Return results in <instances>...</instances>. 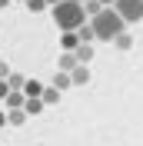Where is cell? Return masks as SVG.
Masks as SVG:
<instances>
[{"instance_id":"cell-1","label":"cell","mask_w":143,"mask_h":146,"mask_svg":"<svg viewBox=\"0 0 143 146\" xmlns=\"http://www.w3.org/2000/svg\"><path fill=\"white\" fill-rule=\"evenodd\" d=\"M50 17H53V23H57L60 33H77V30L87 23V10H83V3H77V0H63V3L50 7Z\"/></svg>"},{"instance_id":"cell-2","label":"cell","mask_w":143,"mask_h":146,"mask_svg":"<svg viewBox=\"0 0 143 146\" xmlns=\"http://www.w3.org/2000/svg\"><path fill=\"white\" fill-rule=\"evenodd\" d=\"M90 23H93V30H97V40H107V43H113L120 33H126V30H123V27H126V23H123V17H120L113 7H110V10H103L100 17H93Z\"/></svg>"},{"instance_id":"cell-3","label":"cell","mask_w":143,"mask_h":146,"mask_svg":"<svg viewBox=\"0 0 143 146\" xmlns=\"http://www.w3.org/2000/svg\"><path fill=\"white\" fill-rule=\"evenodd\" d=\"M113 10L123 17V23H140L143 20V0H116Z\"/></svg>"},{"instance_id":"cell-4","label":"cell","mask_w":143,"mask_h":146,"mask_svg":"<svg viewBox=\"0 0 143 146\" xmlns=\"http://www.w3.org/2000/svg\"><path fill=\"white\" fill-rule=\"evenodd\" d=\"M77 66H80L77 53H60V63H57V70H60V73H73Z\"/></svg>"},{"instance_id":"cell-5","label":"cell","mask_w":143,"mask_h":146,"mask_svg":"<svg viewBox=\"0 0 143 146\" xmlns=\"http://www.w3.org/2000/svg\"><path fill=\"white\" fill-rule=\"evenodd\" d=\"M3 103H7V113H10V110H23V106H27V96L13 90V93H10V96H7Z\"/></svg>"},{"instance_id":"cell-6","label":"cell","mask_w":143,"mask_h":146,"mask_svg":"<svg viewBox=\"0 0 143 146\" xmlns=\"http://www.w3.org/2000/svg\"><path fill=\"white\" fill-rule=\"evenodd\" d=\"M77 60H80V66H87L90 60H93V43H80V50H77Z\"/></svg>"},{"instance_id":"cell-7","label":"cell","mask_w":143,"mask_h":146,"mask_svg":"<svg viewBox=\"0 0 143 146\" xmlns=\"http://www.w3.org/2000/svg\"><path fill=\"white\" fill-rule=\"evenodd\" d=\"M50 86H57V90H67V86H73V76H70V73H60V70H57V76H53V83H50Z\"/></svg>"},{"instance_id":"cell-8","label":"cell","mask_w":143,"mask_h":146,"mask_svg":"<svg viewBox=\"0 0 143 146\" xmlns=\"http://www.w3.org/2000/svg\"><path fill=\"white\" fill-rule=\"evenodd\" d=\"M77 36H80L83 43H93V40H97V30H93V23H83V27L77 30Z\"/></svg>"},{"instance_id":"cell-9","label":"cell","mask_w":143,"mask_h":146,"mask_svg":"<svg viewBox=\"0 0 143 146\" xmlns=\"http://www.w3.org/2000/svg\"><path fill=\"white\" fill-rule=\"evenodd\" d=\"M70 76H73V86H83V83H90V70H87V66H77Z\"/></svg>"},{"instance_id":"cell-10","label":"cell","mask_w":143,"mask_h":146,"mask_svg":"<svg viewBox=\"0 0 143 146\" xmlns=\"http://www.w3.org/2000/svg\"><path fill=\"white\" fill-rule=\"evenodd\" d=\"M7 119H10V126H23L27 123V110H10Z\"/></svg>"},{"instance_id":"cell-11","label":"cell","mask_w":143,"mask_h":146,"mask_svg":"<svg viewBox=\"0 0 143 146\" xmlns=\"http://www.w3.org/2000/svg\"><path fill=\"white\" fill-rule=\"evenodd\" d=\"M10 90H17V93H23V86H27V76H20V73H13V76H10Z\"/></svg>"},{"instance_id":"cell-12","label":"cell","mask_w":143,"mask_h":146,"mask_svg":"<svg viewBox=\"0 0 143 146\" xmlns=\"http://www.w3.org/2000/svg\"><path fill=\"white\" fill-rule=\"evenodd\" d=\"M113 46H116V50H130V46H133V36H130V33H120L113 40Z\"/></svg>"},{"instance_id":"cell-13","label":"cell","mask_w":143,"mask_h":146,"mask_svg":"<svg viewBox=\"0 0 143 146\" xmlns=\"http://www.w3.org/2000/svg\"><path fill=\"white\" fill-rule=\"evenodd\" d=\"M57 100H60V90H57V86H47V90H43V103H47V106H53Z\"/></svg>"},{"instance_id":"cell-14","label":"cell","mask_w":143,"mask_h":146,"mask_svg":"<svg viewBox=\"0 0 143 146\" xmlns=\"http://www.w3.org/2000/svg\"><path fill=\"white\" fill-rule=\"evenodd\" d=\"M43 106H47L43 100H27V106H23V110H27V116H37V113H40Z\"/></svg>"},{"instance_id":"cell-15","label":"cell","mask_w":143,"mask_h":146,"mask_svg":"<svg viewBox=\"0 0 143 146\" xmlns=\"http://www.w3.org/2000/svg\"><path fill=\"white\" fill-rule=\"evenodd\" d=\"M47 7H50L47 0H27V10H30V13H40V10H47Z\"/></svg>"},{"instance_id":"cell-16","label":"cell","mask_w":143,"mask_h":146,"mask_svg":"<svg viewBox=\"0 0 143 146\" xmlns=\"http://www.w3.org/2000/svg\"><path fill=\"white\" fill-rule=\"evenodd\" d=\"M10 76H13V73H10V66L0 60V80H10Z\"/></svg>"},{"instance_id":"cell-17","label":"cell","mask_w":143,"mask_h":146,"mask_svg":"<svg viewBox=\"0 0 143 146\" xmlns=\"http://www.w3.org/2000/svg\"><path fill=\"white\" fill-rule=\"evenodd\" d=\"M3 123H10V119H7V113H0V126H3Z\"/></svg>"},{"instance_id":"cell-18","label":"cell","mask_w":143,"mask_h":146,"mask_svg":"<svg viewBox=\"0 0 143 146\" xmlns=\"http://www.w3.org/2000/svg\"><path fill=\"white\" fill-rule=\"evenodd\" d=\"M47 3H50V7H57V3H63V0H47Z\"/></svg>"},{"instance_id":"cell-19","label":"cell","mask_w":143,"mask_h":146,"mask_svg":"<svg viewBox=\"0 0 143 146\" xmlns=\"http://www.w3.org/2000/svg\"><path fill=\"white\" fill-rule=\"evenodd\" d=\"M100 3H103V7H107V3H116V0H100Z\"/></svg>"},{"instance_id":"cell-20","label":"cell","mask_w":143,"mask_h":146,"mask_svg":"<svg viewBox=\"0 0 143 146\" xmlns=\"http://www.w3.org/2000/svg\"><path fill=\"white\" fill-rule=\"evenodd\" d=\"M7 3H10V0H0V7H7Z\"/></svg>"},{"instance_id":"cell-21","label":"cell","mask_w":143,"mask_h":146,"mask_svg":"<svg viewBox=\"0 0 143 146\" xmlns=\"http://www.w3.org/2000/svg\"><path fill=\"white\" fill-rule=\"evenodd\" d=\"M23 3H27V0H23Z\"/></svg>"}]
</instances>
